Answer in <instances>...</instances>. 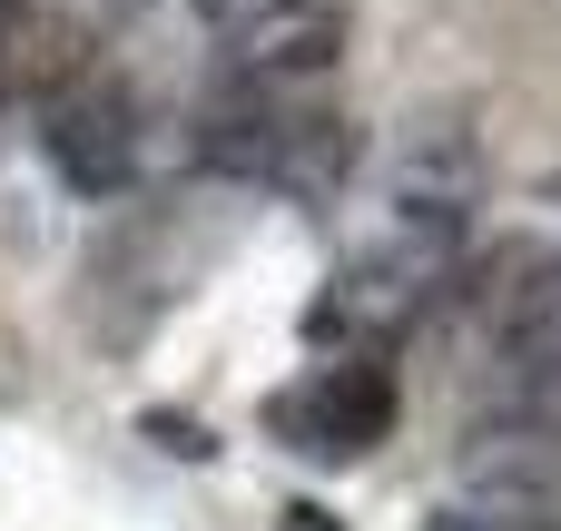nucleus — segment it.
<instances>
[{
    "label": "nucleus",
    "instance_id": "20e7f679",
    "mask_svg": "<svg viewBox=\"0 0 561 531\" xmlns=\"http://www.w3.org/2000/svg\"><path fill=\"white\" fill-rule=\"evenodd\" d=\"M286 522H296V531H325V512H306V503H296V512H286Z\"/></svg>",
    "mask_w": 561,
    "mask_h": 531
},
{
    "label": "nucleus",
    "instance_id": "7ed1b4c3",
    "mask_svg": "<svg viewBox=\"0 0 561 531\" xmlns=\"http://www.w3.org/2000/svg\"><path fill=\"white\" fill-rule=\"evenodd\" d=\"M49 128V158L69 168V187H118L128 177V148H138V118H128V99H118V79H99V69H79L49 108H39Z\"/></svg>",
    "mask_w": 561,
    "mask_h": 531
},
{
    "label": "nucleus",
    "instance_id": "f03ea898",
    "mask_svg": "<svg viewBox=\"0 0 561 531\" xmlns=\"http://www.w3.org/2000/svg\"><path fill=\"white\" fill-rule=\"evenodd\" d=\"M207 158L237 168V177H256V187H296L306 197V187H325L345 168V118H316L286 89H256V99L207 108Z\"/></svg>",
    "mask_w": 561,
    "mask_h": 531
},
{
    "label": "nucleus",
    "instance_id": "f257e3e1",
    "mask_svg": "<svg viewBox=\"0 0 561 531\" xmlns=\"http://www.w3.org/2000/svg\"><path fill=\"white\" fill-rule=\"evenodd\" d=\"M404 414V384L385 355H335V365H306L276 404H266V434L306 463H365Z\"/></svg>",
    "mask_w": 561,
    "mask_h": 531
}]
</instances>
